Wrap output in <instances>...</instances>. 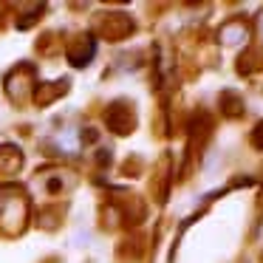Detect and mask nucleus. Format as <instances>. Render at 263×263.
Wrapping results in <instances>:
<instances>
[{"mask_svg":"<svg viewBox=\"0 0 263 263\" xmlns=\"http://www.w3.org/2000/svg\"><path fill=\"white\" fill-rule=\"evenodd\" d=\"M91 57H93V40L91 37H88V40L82 37L80 46H71V63L74 65H88Z\"/></svg>","mask_w":263,"mask_h":263,"instance_id":"nucleus-1","label":"nucleus"},{"mask_svg":"<svg viewBox=\"0 0 263 263\" xmlns=\"http://www.w3.org/2000/svg\"><path fill=\"white\" fill-rule=\"evenodd\" d=\"M260 29H263V23H260Z\"/></svg>","mask_w":263,"mask_h":263,"instance_id":"nucleus-2","label":"nucleus"}]
</instances>
